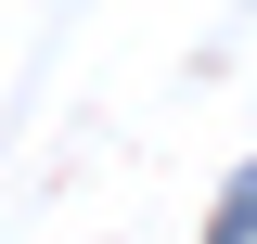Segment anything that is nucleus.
<instances>
[{
	"label": "nucleus",
	"instance_id": "1",
	"mask_svg": "<svg viewBox=\"0 0 257 244\" xmlns=\"http://www.w3.org/2000/svg\"><path fill=\"white\" fill-rule=\"evenodd\" d=\"M206 244H257V167H231V193H219V218H206Z\"/></svg>",
	"mask_w": 257,
	"mask_h": 244
}]
</instances>
